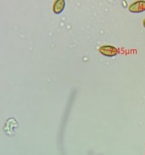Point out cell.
Segmentation results:
<instances>
[{"mask_svg":"<svg viewBox=\"0 0 145 155\" xmlns=\"http://www.w3.org/2000/svg\"><path fill=\"white\" fill-rule=\"evenodd\" d=\"M129 11L133 14H139L145 11V1L139 0L130 5Z\"/></svg>","mask_w":145,"mask_h":155,"instance_id":"obj_1","label":"cell"},{"mask_svg":"<svg viewBox=\"0 0 145 155\" xmlns=\"http://www.w3.org/2000/svg\"><path fill=\"white\" fill-rule=\"evenodd\" d=\"M100 53L106 57H115L118 54V50L115 47L103 46L99 48Z\"/></svg>","mask_w":145,"mask_h":155,"instance_id":"obj_2","label":"cell"},{"mask_svg":"<svg viewBox=\"0 0 145 155\" xmlns=\"http://www.w3.org/2000/svg\"><path fill=\"white\" fill-rule=\"evenodd\" d=\"M65 0H56L54 2L53 10L55 14H59L64 10L65 7Z\"/></svg>","mask_w":145,"mask_h":155,"instance_id":"obj_3","label":"cell"},{"mask_svg":"<svg viewBox=\"0 0 145 155\" xmlns=\"http://www.w3.org/2000/svg\"><path fill=\"white\" fill-rule=\"evenodd\" d=\"M143 26H144V28H145V19L144 20V21H143Z\"/></svg>","mask_w":145,"mask_h":155,"instance_id":"obj_4","label":"cell"}]
</instances>
